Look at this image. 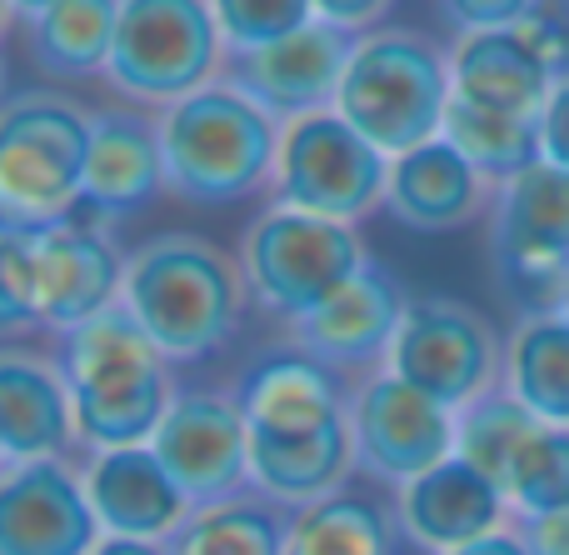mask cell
Masks as SVG:
<instances>
[{"label": "cell", "instance_id": "cell-1", "mask_svg": "<svg viewBox=\"0 0 569 555\" xmlns=\"http://www.w3.org/2000/svg\"><path fill=\"white\" fill-rule=\"evenodd\" d=\"M246 270L206 236L166 230L126 256L120 306L166 360H206L230 346L246 310Z\"/></svg>", "mask_w": 569, "mask_h": 555}, {"label": "cell", "instance_id": "cell-2", "mask_svg": "<svg viewBox=\"0 0 569 555\" xmlns=\"http://www.w3.org/2000/svg\"><path fill=\"white\" fill-rule=\"evenodd\" d=\"M56 366L70 386L76 446H86L90 456L150 446L170 400L180 396L170 386V360L160 356L156 340L136 326L126 306L106 310L100 320L66 336Z\"/></svg>", "mask_w": 569, "mask_h": 555}, {"label": "cell", "instance_id": "cell-3", "mask_svg": "<svg viewBox=\"0 0 569 555\" xmlns=\"http://www.w3.org/2000/svg\"><path fill=\"white\" fill-rule=\"evenodd\" d=\"M166 186L190 206H230L276 180L280 120L226 76L160 110Z\"/></svg>", "mask_w": 569, "mask_h": 555}, {"label": "cell", "instance_id": "cell-4", "mask_svg": "<svg viewBox=\"0 0 569 555\" xmlns=\"http://www.w3.org/2000/svg\"><path fill=\"white\" fill-rule=\"evenodd\" d=\"M90 126L96 116L60 90H16L0 100V226L40 236L76 216Z\"/></svg>", "mask_w": 569, "mask_h": 555}, {"label": "cell", "instance_id": "cell-5", "mask_svg": "<svg viewBox=\"0 0 569 555\" xmlns=\"http://www.w3.org/2000/svg\"><path fill=\"white\" fill-rule=\"evenodd\" d=\"M450 56L420 30H370L355 40L340 76L335 110L380 150L385 160L440 136L450 110Z\"/></svg>", "mask_w": 569, "mask_h": 555}, {"label": "cell", "instance_id": "cell-6", "mask_svg": "<svg viewBox=\"0 0 569 555\" xmlns=\"http://www.w3.org/2000/svg\"><path fill=\"white\" fill-rule=\"evenodd\" d=\"M365 266L370 256H365V240L355 226L280 206V200L260 210L240 240V270H246L250 296L284 326L320 310Z\"/></svg>", "mask_w": 569, "mask_h": 555}, {"label": "cell", "instance_id": "cell-7", "mask_svg": "<svg viewBox=\"0 0 569 555\" xmlns=\"http://www.w3.org/2000/svg\"><path fill=\"white\" fill-rule=\"evenodd\" d=\"M490 266L520 316L560 310L569 280V170L535 160L500 180L490 206Z\"/></svg>", "mask_w": 569, "mask_h": 555}, {"label": "cell", "instance_id": "cell-8", "mask_svg": "<svg viewBox=\"0 0 569 555\" xmlns=\"http://www.w3.org/2000/svg\"><path fill=\"white\" fill-rule=\"evenodd\" d=\"M226 40L206 0H120L110 86L146 106H176L220 80Z\"/></svg>", "mask_w": 569, "mask_h": 555}, {"label": "cell", "instance_id": "cell-9", "mask_svg": "<svg viewBox=\"0 0 569 555\" xmlns=\"http://www.w3.org/2000/svg\"><path fill=\"white\" fill-rule=\"evenodd\" d=\"M270 186H276L280 206L355 226L375 206H385L390 160L340 110H315V116L280 126L276 180Z\"/></svg>", "mask_w": 569, "mask_h": 555}, {"label": "cell", "instance_id": "cell-10", "mask_svg": "<svg viewBox=\"0 0 569 555\" xmlns=\"http://www.w3.org/2000/svg\"><path fill=\"white\" fill-rule=\"evenodd\" d=\"M385 366L460 416L465 406L505 386V340L465 300L410 296V310H405Z\"/></svg>", "mask_w": 569, "mask_h": 555}, {"label": "cell", "instance_id": "cell-11", "mask_svg": "<svg viewBox=\"0 0 569 555\" xmlns=\"http://www.w3.org/2000/svg\"><path fill=\"white\" fill-rule=\"evenodd\" d=\"M345 420L355 440V470L380 486L405 490L455 456V410L415 390L390 366L355 380Z\"/></svg>", "mask_w": 569, "mask_h": 555}, {"label": "cell", "instance_id": "cell-12", "mask_svg": "<svg viewBox=\"0 0 569 555\" xmlns=\"http://www.w3.org/2000/svg\"><path fill=\"white\" fill-rule=\"evenodd\" d=\"M150 450L176 476L190 506H216V501L250 490V426L236 396L180 390L170 400Z\"/></svg>", "mask_w": 569, "mask_h": 555}, {"label": "cell", "instance_id": "cell-13", "mask_svg": "<svg viewBox=\"0 0 569 555\" xmlns=\"http://www.w3.org/2000/svg\"><path fill=\"white\" fill-rule=\"evenodd\" d=\"M36 256V310L40 326L56 336H76L80 326L100 320L120 306L126 290V256L100 226L86 220H60V226L30 236Z\"/></svg>", "mask_w": 569, "mask_h": 555}, {"label": "cell", "instance_id": "cell-14", "mask_svg": "<svg viewBox=\"0 0 569 555\" xmlns=\"http://www.w3.org/2000/svg\"><path fill=\"white\" fill-rule=\"evenodd\" d=\"M100 541L80 470L66 460H10L0 470V555H96Z\"/></svg>", "mask_w": 569, "mask_h": 555}, {"label": "cell", "instance_id": "cell-15", "mask_svg": "<svg viewBox=\"0 0 569 555\" xmlns=\"http://www.w3.org/2000/svg\"><path fill=\"white\" fill-rule=\"evenodd\" d=\"M405 310H410L405 286L370 260L350 286L335 290L320 310L290 320L284 330H290L295 350H305L310 360L330 366L335 376H350V370L370 376V370H380L385 360H390V346H395V336H400Z\"/></svg>", "mask_w": 569, "mask_h": 555}, {"label": "cell", "instance_id": "cell-16", "mask_svg": "<svg viewBox=\"0 0 569 555\" xmlns=\"http://www.w3.org/2000/svg\"><path fill=\"white\" fill-rule=\"evenodd\" d=\"M350 50H355V36L310 20L305 30L276 40V46L250 50V56H230L226 80L236 90H246L266 116L290 126V120L315 116V110H335Z\"/></svg>", "mask_w": 569, "mask_h": 555}, {"label": "cell", "instance_id": "cell-17", "mask_svg": "<svg viewBox=\"0 0 569 555\" xmlns=\"http://www.w3.org/2000/svg\"><path fill=\"white\" fill-rule=\"evenodd\" d=\"M166 186V156H160V120L146 110H100L90 126L86 190H80L76 220L86 226H116V220L146 210Z\"/></svg>", "mask_w": 569, "mask_h": 555}, {"label": "cell", "instance_id": "cell-18", "mask_svg": "<svg viewBox=\"0 0 569 555\" xmlns=\"http://www.w3.org/2000/svg\"><path fill=\"white\" fill-rule=\"evenodd\" d=\"M80 486H86V501H90V511H96L100 531L116 541L166 546V541L186 526L190 511H196L150 446L96 450V456L80 466Z\"/></svg>", "mask_w": 569, "mask_h": 555}, {"label": "cell", "instance_id": "cell-19", "mask_svg": "<svg viewBox=\"0 0 569 555\" xmlns=\"http://www.w3.org/2000/svg\"><path fill=\"white\" fill-rule=\"evenodd\" d=\"M510 521H515L510 496L460 456L435 466L430 476L410 480L400 490V506H395V526L425 555H450L470 546V541L505 531Z\"/></svg>", "mask_w": 569, "mask_h": 555}, {"label": "cell", "instance_id": "cell-20", "mask_svg": "<svg viewBox=\"0 0 569 555\" xmlns=\"http://www.w3.org/2000/svg\"><path fill=\"white\" fill-rule=\"evenodd\" d=\"M236 406L246 410L250 436H315L325 426H340L350 410V390L330 366L310 360L305 350H276L246 366L236 380Z\"/></svg>", "mask_w": 569, "mask_h": 555}, {"label": "cell", "instance_id": "cell-21", "mask_svg": "<svg viewBox=\"0 0 569 555\" xmlns=\"http://www.w3.org/2000/svg\"><path fill=\"white\" fill-rule=\"evenodd\" d=\"M495 180L480 176L445 136L425 140V146L405 150L390 160V186H385V206L405 230L420 236H445L470 220H480L495 206Z\"/></svg>", "mask_w": 569, "mask_h": 555}, {"label": "cell", "instance_id": "cell-22", "mask_svg": "<svg viewBox=\"0 0 569 555\" xmlns=\"http://www.w3.org/2000/svg\"><path fill=\"white\" fill-rule=\"evenodd\" d=\"M0 446L6 460H66L76 446L70 386L56 360L20 346L0 350Z\"/></svg>", "mask_w": 569, "mask_h": 555}, {"label": "cell", "instance_id": "cell-23", "mask_svg": "<svg viewBox=\"0 0 569 555\" xmlns=\"http://www.w3.org/2000/svg\"><path fill=\"white\" fill-rule=\"evenodd\" d=\"M555 70L540 60V50L520 30H475L460 36L450 50V86L460 100L505 116L540 120L545 100L555 90Z\"/></svg>", "mask_w": 569, "mask_h": 555}, {"label": "cell", "instance_id": "cell-24", "mask_svg": "<svg viewBox=\"0 0 569 555\" xmlns=\"http://www.w3.org/2000/svg\"><path fill=\"white\" fill-rule=\"evenodd\" d=\"M355 470L350 420L325 426L315 436H250V490L284 511H305L345 490Z\"/></svg>", "mask_w": 569, "mask_h": 555}, {"label": "cell", "instance_id": "cell-25", "mask_svg": "<svg viewBox=\"0 0 569 555\" xmlns=\"http://www.w3.org/2000/svg\"><path fill=\"white\" fill-rule=\"evenodd\" d=\"M505 390L540 426H569V320L560 310L520 316L505 340Z\"/></svg>", "mask_w": 569, "mask_h": 555}, {"label": "cell", "instance_id": "cell-26", "mask_svg": "<svg viewBox=\"0 0 569 555\" xmlns=\"http://www.w3.org/2000/svg\"><path fill=\"white\" fill-rule=\"evenodd\" d=\"M120 0H56L50 10L30 16V60L56 80L100 76L116 46Z\"/></svg>", "mask_w": 569, "mask_h": 555}, {"label": "cell", "instance_id": "cell-27", "mask_svg": "<svg viewBox=\"0 0 569 555\" xmlns=\"http://www.w3.org/2000/svg\"><path fill=\"white\" fill-rule=\"evenodd\" d=\"M290 516L295 511L246 490V496L216 501V506H196L186 516V526L166 541V551L170 555H284Z\"/></svg>", "mask_w": 569, "mask_h": 555}, {"label": "cell", "instance_id": "cell-28", "mask_svg": "<svg viewBox=\"0 0 569 555\" xmlns=\"http://www.w3.org/2000/svg\"><path fill=\"white\" fill-rule=\"evenodd\" d=\"M440 136L450 140L480 176H490L495 186L520 176V170H530L535 160H545L540 156V120L485 110V106H470V100H460V96H450Z\"/></svg>", "mask_w": 569, "mask_h": 555}, {"label": "cell", "instance_id": "cell-29", "mask_svg": "<svg viewBox=\"0 0 569 555\" xmlns=\"http://www.w3.org/2000/svg\"><path fill=\"white\" fill-rule=\"evenodd\" d=\"M284 555H395V521L370 501L340 490L295 511Z\"/></svg>", "mask_w": 569, "mask_h": 555}, {"label": "cell", "instance_id": "cell-30", "mask_svg": "<svg viewBox=\"0 0 569 555\" xmlns=\"http://www.w3.org/2000/svg\"><path fill=\"white\" fill-rule=\"evenodd\" d=\"M535 430H540V420H535L530 410L500 386V390L480 396L475 406H465L460 416H455V456L470 460L480 476H490L495 486L505 490L515 456L525 450V440H530Z\"/></svg>", "mask_w": 569, "mask_h": 555}, {"label": "cell", "instance_id": "cell-31", "mask_svg": "<svg viewBox=\"0 0 569 555\" xmlns=\"http://www.w3.org/2000/svg\"><path fill=\"white\" fill-rule=\"evenodd\" d=\"M515 516H560L569 511V426H540L515 456L505 480Z\"/></svg>", "mask_w": 569, "mask_h": 555}, {"label": "cell", "instance_id": "cell-32", "mask_svg": "<svg viewBox=\"0 0 569 555\" xmlns=\"http://www.w3.org/2000/svg\"><path fill=\"white\" fill-rule=\"evenodd\" d=\"M230 56H250L315 20L310 0H206Z\"/></svg>", "mask_w": 569, "mask_h": 555}, {"label": "cell", "instance_id": "cell-33", "mask_svg": "<svg viewBox=\"0 0 569 555\" xmlns=\"http://www.w3.org/2000/svg\"><path fill=\"white\" fill-rule=\"evenodd\" d=\"M40 326L36 310V256L26 230L0 226V340L30 336Z\"/></svg>", "mask_w": 569, "mask_h": 555}, {"label": "cell", "instance_id": "cell-34", "mask_svg": "<svg viewBox=\"0 0 569 555\" xmlns=\"http://www.w3.org/2000/svg\"><path fill=\"white\" fill-rule=\"evenodd\" d=\"M540 6L545 0H440L445 20H450L460 36H475V30H515Z\"/></svg>", "mask_w": 569, "mask_h": 555}, {"label": "cell", "instance_id": "cell-35", "mask_svg": "<svg viewBox=\"0 0 569 555\" xmlns=\"http://www.w3.org/2000/svg\"><path fill=\"white\" fill-rule=\"evenodd\" d=\"M390 6L395 0H310V10H315L320 26H335L355 40L370 36V30H380V20L390 16Z\"/></svg>", "mask_w": 569, "mask_h": 555}, {"label": "cell", "instance_id": "cell-36", "mask_svg": "<svg viewBox=\"0 0 569 555\" xmlns=\"http://www.w3.org/2000/svg\"><path fill=\"white\" fill-rule=\"evenodd\" d=\"M540 156L550 160V166L569 170V76L555 80L550 100H545V110H540Z\"/></svg>", "mask_w": 569, "mask_h": 555}, {"label": "cell", "instance_id": "cell-37", "mask_svg": "<svg viewBox=\"0 0 569 555\" xmlns=\"http://www.w3.org/2000/svg\"><path fill=\"white\" fill-rule=\"evenodd\" d=\"M530 555H569V511L560 516H515Z\"/></svg>", "mask_w": 569, "mask_h": 555}, {"label": "cell", "instance_id": "cell-38", "mask_svg": "<svg viewBox=\"0 0 569 555\" xmlns=\"http://www.w3.org/2000/svg\"><path fill=\"white\" fill-rule=\"evenodd\" d=\"M450 555H530V546H525V536H520V526H505V531H495V536H485V541H470V546H460V551H450Z\"/></svg>", "mask_w": 569, "mask_h": 555}, {"label": "cell", "instance_id": "cell-39", "mask_svg": "<svg viewBox=\"0 0 569 555\" xmlns=\"http://www.w3.org/2000/svg\"><path fill=\"white\" fill-rule=\"evenodd\" d=\"M96 555H170L166 546H150V541H116V536H106L96 546Z\"/></svg>", "mask_w": 569, "mask_h": 555}, {"label": "cell", "instance_id": "cell-40", "mask_svg": "<svg viewBox=\"0 0 569 555\" xmlns=\"http://www.w3.org/2000/svg\"><path fill=\"white\" fill-rule=\"evenodd\" d=\"M50 6H56V0H10V10H20V16H40V10H50Z\"/></svg>", "mask_w": 569, "mask_h": 555}, {"label": "cell", "instance_id": "cell-41", "mask_svg": "<svg viewBox=\"0 0 569 555\" xmlns=\"http://www.w3.org/2000/svg\"><path fill=\"white\" fill-rule=\"evenodd\" d=\"M560 316L569 320V280H565V296H560Z\"/></svg>", "mask_w": 569, "mask_h": 555}, {"label": "cell", "instance_id": "cell-42", "mask_svg": "<svg viewBox=\"0 0 569 555\" xmlns=\"http://www.w3.org/2000/svg\"><path fill=\"white\" fill-rule=\"evenodd\" d=\"M0 100H6V56H0Z\"/></svg>", "mask_w": 569, "mask_h": 555}, {"label": "cell", "instance_id": "cell-43", "mask_svg": "<svg viewBox=\"0 0 569 555\" xmlns=\"http://www.w3.org/2000/svg\"><path fill=\"white\" fill-rule=\"evenodd\" d=\"M6 10H10V0H0V30H6Z\"/></svg>", "mask_w": 569, "mask_h": 555}, {"label": "cell", "instance_id": "cell-44", "mask_svg": "<svg viewBox=\"0 0 569 555\" xmlns=\"http://www.w3.org/2000/svg\"><path fill=\"white\" fill-rule=\"evenodd\" d=\"M10 466V460H6V446H0V470H6Z\"/></svg>", "mask_w": 569, "mask_h": 555}]
</instances>
